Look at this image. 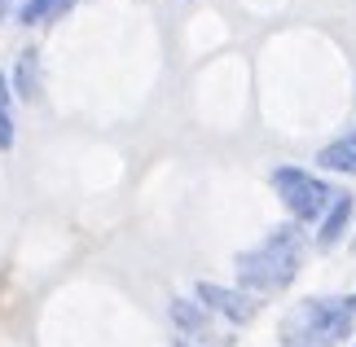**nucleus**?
Listing matches in <instances>:
<instances>
[{"label":"nucleus","mask_w":356,"mask_h":347,"mask_svg":"<svg viewBox=\"0 0 356 347\" xmlns=\"http://www.w3.org/2000/svg\"><path fill=\"white\" fill-rule=\"evenodd\" d=\"M356 325V295H312L299 299L291 312L282 316L277 339L282 347H339L352 339Z\"/></svg>","instance_id":"f257e3e1"},{"label":"nucleus","mask_w":356,"mask_h":347,"mask_svg":"<svg viewBox=\"0 0 356 347\" xmlns=\"http://www.w3.org/2000/svg\"><path fill=\"white\" fill-rule=\"evenodd\" d=\"M198 303L216 316H225V321H238L246 325L251 316L259 312V299L251 290H238V286H220V282H198Z\"/></svg>","instance_id":"20e7f679"},{"label":"nucleus","mask_w":356,"mask_h":347,"mask_svg":"<svg viewBox=\"0 0 356 347\" xmlns=\"http://www.w3.org/2000/svg\"><path fill=\"white\" fill-rule=\"evenodd\" d=\"M348 220H352V193H334L330 207H325V216H321V233H317V242H321V246H334L339 238H343Z\"/></svg>","instance_id":"423d86ee"},{"label":"nucleus","mask_w":356,"mask_h":347,"mask_svg":"<svg viewBox=\"0 0 356 347\" xmlns=\"http://www.w3.org/2000/svg\"><path fill=\"white\" fill-rule=\"evenodd\" d=\"M176 347H189V343H185V339H176Z\"/></svg>","instance_id":"f8f14e48"},{"label":"nucleus","mask_w":356,"mask_h":347,"mask_svg":"<svg viewBox=\"0 0 356 347\" xmlns=\"http://www.w3.org/2000/svg\"><path fill=\"white\" fill-rule=\"evenodd\" d=\"M317 163H321L325 172L356 176V132L339 136V141H330V145H321V150H317Z\"/></svg>","instance_id":"0eeeda50"},{"label":"nucleus","mask_w":356,"mask_h":347,"mask_svg":"<svg viewBox=\"0 0 356 347\" xmlns=\"http://www.w3.org/2000/svg\"><path fill=\"white\" fill-rule=\"evenodd\" d=\"M13 145V110H9V84H5V71H0V150Z\"/></svg>","instance_id":"1a4fd4ad"},{"label":"nucleus","mask_w":356,"mask_h":347,"mask_svg":"<svg viewBox=\"0 0 356 347\" xmlns=\"http://www.w3.org/2000/svg\"><path fill=\"white\" fill-rule=\"evenodd\" d=\"M172 321L181 325V334H185V343L189 347H229L234 339L225 334L220 325L211 321V312L202 308V303H189V299H172Z\"/></svg>","instance_id":"39448f33"},{"label":"nucleus","mask_w":356,"mask_h":347,"mask_svg":"<svg viewBox=\"0 0 356 347\" xmlns=\"http://www.w3.org/2000/svg\"><path fill=\"white\" fill-rule=\"evenodd\" d=\"M18 92L22 97H35V49H26L18 58Z\"/></svg>","instance_id":"9d476101"},{"label":"nucleus","mask_w":356,"mask_h":347,"mask_svg":"<svg viewBox=\"0 0 356 347\" xmlns=\"http://www.w3.org/2000/svg\"><path fill=\"white\" fill-rule=\"evenodd\" d=\"M75 0H26V5L18 9V22L26 26H40V22H58L66 9H71Z\"/></svg>","instance_id":"6e6552de"},{"label":"nucleus","mask_w":356,"mask_h":347,"mask_svg":"<svg viewBox=\"0 0 356 347\" xmlns=\"http://www.w3.org/2000/svg\"><path fill=\"white\" fill-rule=\"evenodd\" d=\"M5 9H9V0H0V18H5Z\"/></svg>","instance_id":"9b49d317"},{"label":"nucleus","mask_w":356,"mask_h":347,"mask_svg":"<svg viewBox=\"0 0 356 347\" xmlns=\"http://www.w3.org/2000/svg\"><path fill=\"white\" fill-rule=\"evenodd\" d=\"M299 264H304V238H299V229L282 225V229H273L264 242L238 251L234 268H238L242 290H251V295H273V290H286L295 282Z\"/></svg>","instance_id":"f03ea898"},{"label":"nucleus","mask_w":356,"mask_h":347,"mask_svg":"<svg viewBox=\"0 0 356 347\" xmlns=\"http://www.w3.org/2000/svg\"><path fill=\"white\" fill-rule=\"evenodd\" d=\"M273 189H277L282 207L291 211L295 220H317L325 216V207H330V185H325L321 176H312L304 168H277L273 172Z\"/></svg>","instance_id":"7ed1b4c3"},{"label":"nucleus","mask_w":356,"mask_h":347,"mask_svg":"<svg viewBox=\"0 0 356 347\" xmlns=\"http://www.w3.org/2000/svg\"><path fill=\"white\" fill-rule=\"evenodd\" d=\"M352 246H356V238H352Z\"/></svg>","instance_id":"ddd939ff"}]
</instances>
